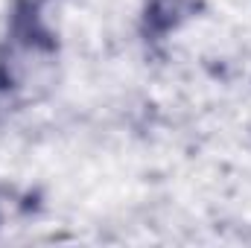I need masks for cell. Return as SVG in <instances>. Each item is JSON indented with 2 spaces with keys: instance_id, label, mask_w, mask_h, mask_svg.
Here are the masks:
<instances>
[]
</instances>
